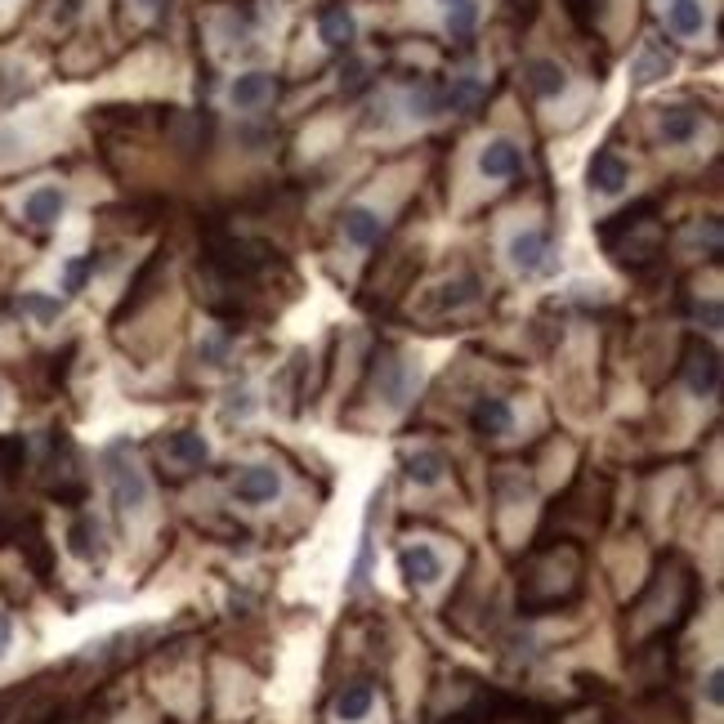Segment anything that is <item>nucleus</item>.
<instances>
[{
	"instance_id": "35",
	"label": "nucleus",
	"mask_w": 724,
	"mask_h": 724,
	"mask_svg": "<svg viewBox=\"0 0 724 724\" xmlns=\"http://www.w3.org/2000/svg\"><path fill=\"white\" fill-rule=\"evenodd\" d=\"M251 412H255L251 394H233V403H228V416H251Z\"/></svg>"
},
{
	"instance_id": "31",
	"label": "nucleus",
	"mask_w": 724,
	"mask_h": 724,
	"mask_svg": "<svg viewBox=\"0 0 724 724\" xmlns=\"http://www.w3.org/2000/svg\"><path fill=\"white\" fill-rule=\"evenodd\" d=\"M94 269H99V264H94V260H72L68 269H63V291H68V295H76V291L85 287V278H90Z\"/></svg>"
},
{
	"instance_id": "8",
	"label": "nucleus",
	"mask_w": 724,
	"mask_h": 724,
	"mask_svg": "<svg viewBox=\"0 0 724 724\" xmlns=\"http://www.w3.org/2000/svg\"><path fill=\"white\" fill-rule=\"evenodd\" d=\"M68 550L85 564H103L108 559V537H103V523L94 514H81V519L68 528Z\"/></svg>"
},
{
	"instance_id": "28",
	"label": "nucleus",
	"mask_w": 724,
	"mask_h": 724,
	"mask_svg": "<svg viewBox=\"0 0 724 724\" xmlns=\"http://www.w3.org/2000/svg\"><path fill=\"white\" fill-rule=\"evenodd\" d=\"M474 23H479V0H452V5H447V27H452V36H470Z\"/></svg>"
},
{
	"instance_id": "13",
	"label": "nucleus",
	"mask_w": 724,
	"mask_h": 724,
	"mask_svg": "<svg viewBox=\"0 0 724 724\" xmlns=\"http://www.w3.org/2000/svg\"><path fill=\"white\" fill-rule=\"evenodd\" d=\"M14 537H18V550L27 555V564H32V573L41 577V581H50V577H54V559H50V541H45L41 523H36V519L18 523Z\"/></svg>"
},
{
	"instance_id": "32",
	"label": "nucleus",
	"mask_w": 724,
	"mask_h": 724,
	"mask_svg": "<svg viewBox=\"0 0 724 724\" xmlns=\"http://www.w3.org/2000/svg\"><path fill=\"white\" fill-rule=\"evenodd\" d=\"M568 14H573V23L581 27V32H590L595 18H599V0H568Z\"/></svg>"
},
{
	"instance_id": "39",
	"label": "nucleus",
	"mask_w": 724,
	"mask_h": 724,
	"mask_svg": "<svg viewBox=\"0 0 724 724\" xmlns=\"http://www.w3.org/2000/svg\"><path fill=\"white\" fill-rule=\"evenodd\" d=\"M443 5H452V0H443Z\"/></svg>"
},
{
	"instance_id": "15",
	"label": "nucleus",
	"mask_w": 724,
	"mask_h": 724,
	"mask_svg": "<svg viewBox=\"0 0 724 724\" xmlns=\"http://www.w3.org/2000/svg\"><path fill=\"white\" fill-rule=\"evenodd\" d=\"M63 206H68L63 188L59 184H45V188H36V193L23 202V215H27V224L50 228V224H59V219H63Z\"/></svg>"
},
{
	"instance_id": "4",
	"label": "nucleus",
	"mask_w": 724,
	"mask_h": 724,
	"mask_svg": "<svg viewBox=\"0 0 724 724\" xmlns=\"http://www.w3.org/2000/svg\"><path fill=\"white\" fill-rule=\"evenodd\" d=\"M510 264L523 273V278H537V273L555 269V246H550V233L541 228H523V233L510 237Z\"/></svg>"
},
{
	"instance_id": "18",
	"label": "nucleus",
	"mask_w": 724,
	"mask_h": 724,
	"mask_svg": "<svg viewBox=\"0 0 724 724\" xmlns=\"http://www.w3.org/2000/svg\"><path fill=\"white\" fill-rule=\"evenodd\" d=\"M354 32H358V23L345 5H331L327 14L318 18V36L331 45V50H349V45H354Z\"/></svg>"
},
{
	"instance_id": "9",
	"label": "nucleus",
	"mask_w": 724,
	"mask_h": 724,
	"mask_svg": "<svg viewBox=\"0 0 724 724\" xmlns=\"http://www.w3.org/2000/svg\"><path fill=\"white\" fill-rule=\"evenodd\" d=\"M278 488L282 483L269 465H246V470L233 479V497L242 501V506H264V501L278 497Z\"/></svg>"
},
{
	"instance_id": "34",
	"label": "nucleus",
	"mask_w": 724,
	"mask_h": 724,
	"mask_svg": "<svg viewBox=\"0 0 724 724\" xmlns=\"http://www.w3.org/2000/svg\"><path fill=\"white\" fill-rule=\"evenodd\" d=\"M81 5H85V0H59V9H54V18H59V23H72V18L81 14Z\"/></svg>"
},
{
	"instance_id": "22",
	"label": "nucleus",
	"mask_w": 724,
	"mask_h": 724,
	"mask_svg": "<svg viewBox=\"0 0 724 724\" xmlns=\"http://www.w3.org/2000/svg\"><path fill=\"white\" fill-rule=\"evenodd\" d=\"M443 470H447V456L434 452V447H425V452L407 456V479L421 483V488H434V483L443 479Z\"/></svg>"
},
{
	"instance_id": "27",
	"label": "nucleus",
	"mask_w": 724,
	"mask_h": 724,
	"mask_svg": "<svg viewBox=\"0 0 724 724\" xmlns=\"http://www.w3.org/2000/svg\"><path fill=\"white\" fill-rule=\"evenodd\" d=\"M479 99H483V85L474 81V76H461V81H452V90L443 94V108H452V112H470Z\"/></svg>"
},
{
	"instance_id": "25",
	"label": "nucleus",
	"mask_w": 724,
	"mask_h": 724,
	"mask_svg": "<svg viewBox=\"0 0 724 724\" xmlns=\"http://www.w3.org/2000/svg\"><path fill=\"white\" fill-rule=\"evenodd\" d=\"M27 461V438L23 434H0V483H14Z\"/></svg>"
},
{
	"instance_id": "36",
	"label": "nucleus",
	"mask_w": 724,
	"mask_h": 724,
	"mask_svg": "<svg viewBox=\"0 0 724 724\" xmlns=\"http://www.w3.org/2000/svg\"><path fill=\"white\" fill-rule=\"evenodd\" d=\"M720 684H724V675H720V671H711V675H707V698L716 702V707L724 702V689H720Z\"/></svg>"
},
{
	"instance_id": "10",
	"label": "nucleus",
	"mask_w": 724,
	"mask_h": 724,
	"mask_svg": "<svg viewBox=\"0 0 724 724\" xmlns=\"http://www.w3.org/2000/svg\"><path fill=\"white\" fill-rule=\"evenodd\" d=\"M273 94H278L273 72H242L233 85H228V99H233V108H242V112H255V108H264V103H273Z\"/></svg>"
},
{
	"instance_id": "23",
	"label": "nucleus",
	"mask_w": 724,
	"mask_h": 724,
	"mask_svg": "<svg viewBox=\"0 0 724 724\" xmlns=\"http://www.w3.org/2000/svg\"><path fill=\"white\" fill-rule=\"evenodd\" d=\"M666 23H671L675 36H698L707 27V9H702V0H675Z\"/></svg>"
},
{
	"instance_id": "26",
	"label": "nucleus",
	"mask_w": 724,
	"mask_h": 724,
	"mask_svg": "<svg viewBox=\"0 0 724 724\" xmlns=\"http://www.w3.org/2000/svg\"><path fill=\"white\" fill-rule=\"evenodd\" d=\"M479 300V278H456V282H443L438 287V309H465V304Z\"/></svg>"
},
{
	"instance_id": "29",
	"label": "nucleus",
	"mask_w": 724,
	"mask_h": 724,
	"mask_svg": "<svg viewBox=\"0 0 724 724\" xmlns=\"http://www.w3.org/2000/svg\"><path fill=\"white\" fill-rule=\"evenodd\" d=\"M18 309L32 313L36 322H54V318L63 313V300H54V295H36V291H32V295H23V300H18Z\"/></svg>"
},
{
	"instance_id": "2",
	"label": "nucleus",
	"mask_w": 724,
	"mask_h": 724,
	"mask_svg": "<svg viewBox=\"0 0 724 724\" xmlns=\"http://www.w3.org/2000/svg\"><path fill=\"white\" fill-rule=\"evenodd\" d=\"M103 465H108V488H112V501H117L121 514H139L148 506V479L144 470L135 465V456H130V443L121 438V443H112L108 452H103Z\"/></svg>"
},
{
	"instance_id": "1",
	"label": "nucleus",
	"mask_w": 724,
	"mask_h": 724,
	"mask_svg": "<svg viewBox=\"0 0 724 724\" xmlns=\"http://www.w3.org/2000/svg\"><path fill=\"white\" fill-rule=\"evenodd\" d=\"M577 590H581V555L573 546L546 550V555H532L528 573L519 577V604L528 617H541L550 608L568 604Z\"/></svg>"
},
{
	"instance_id": "24",
	"label": "nucleus",
	"mask_w": 724,
	"mask_h": 724,
	"mask_svg": "<svg viewBox=\"0 0 724 724\" xmlns=\"http://www.w3.org/2000/svg\"><path fill=\"white\" fill-rule=\"evenodd\" d=\"M698 112L693 108H666L662 112V139L666 144H689L693 135H698Z\"/></svg>"
},
{
	"instance_id": "16",
	"label": "nucleus",
	"mask_w": 724,
	"mask_h": 724,
	"mask_svg": "<svg viewBox=\"0 0 724 724\" xmlns=\"http://www.w3.org/2000/svg\"><path fill=\"white\" fill-rule=\"evenodd\" d=\"M340 219H345V237L354 246H380V237H385V219L371 206H349Z\"/></svg>"
},
{
	"instance_id": "19",
	"label": "nucleus",
	"mask_w": 724,
	"mask_h": 724,
	"mask_svg": "<svg viewBox=\"0 0 724 724\" xmlns=\"http://www.w3.org/2000/svg\"><path fill=\"white\" fill-rule=\"evenodd\" d=\"M528 85H532V94H541V99H559V94L568 90V76L555 59H532L528 63Z\"/></svg>"
},
{
	"instance_id": "11",
	"label": "nucleus",
	"mask_w": 724,
	"mask_h": 724,
	"mask_svg": "<svg viewBox=\"0 0 724 724\" xmlns=\"http://www.w3.org/2000/svg\"><path fill=\"white\" fill-rule=\"evenodd\" d=\"M161 456L175 461L179 470H202L206 456H211V443L193 430H175V434H166V443H161Z\"/></svg>"
},
{
	"instance_id": "21",
	"label": "nucleus",
	"mask_w": 724,
	"mask_h": 724,
	"mask_svg": "<svg viewBox=\"0 0 724 724\" xmlns=\"http://www.w3.org/2000/svg\"><path fill=\"white\" fill-rule=\"evenodd\" d=\"M671 68H675V59L662 50V45H644V54L635 59L631 76H635V85H657L662 76H671Z\"/></svg>"
},
{
	"instance_id": "37",
	"label": "nucleus",
	"mask_w": 724,
	"mask_h": 724,
	"mask_svg": "<svg viewBox=\"0 0 724 724\" xmlns=\"http://www.w3.org/2000/svg\"><path fill=\"white\" fill-rule=\"evenodd\" d=\"M362 81H367V68H362V63H349V72H345V85H349V90H358Z\"/></svg>"
},
{
	"instance_id": "12",
	"label": "nucleus",
	"mask_w": 724,
	"mask_h": 724,
	"mask_svg": "<svg viewBox=\"0 0 724 724\" xmlns=\"http://www.w3.org/2000/svg\"><path fill=\"white\" fill-rule=\"evenodd\" d=\"M398 573H403L407 586H434V581L443 577V559H438V550H430V546H407L403 555H398Z\"/></svg>"
},
{
	"instance_id": "6",
	"label": "nucleus",
	"mask_w": 724,
	"mask_h": 724,
	"mask_svg": "<svg viewBox=\"0 0 724 724\" xmlns=\"http://www.w3.org/2000/svg\"><path fill=\"white\" fill-rule=\"evenodd\" d=\"M684 362H689V389L693 394H702V398H711L720 389V354L711 345H702L698 336L684 345Z\"/></svg>"
},
{
	"instance_id": "3",
	"label": "nucleus",
	"mask_w": 724,
	"mask_h": 724,
	"mask_svg": "<svg viewBox=\"0 0 724 724\" xmlns=\"http://www.w3.org/2000/svg\"><path fill=\"white\" fill-rule=\"evenodd\" d=\"M45 470H50V479H45V492H50L54 501H63V506H81L85 479H81V470H76L72 438L63 434V430L50 434V461H45Z\"/></svg>"
},
{
	"instance_id": "20",
	"label": "nucleus",
	"mask_w": 724,
	"mask_h": 724,
	"mask_svg": "<svg viewBox=\"0 0 724 724\" xmlns=\"http://www.w3.org/2000/svg\"><path fill=\"white\" fill-rule=\"evenodd\" d=\"M371 702H376L371 684H345V689L336 693V716L345 720V724H358V720H367Z\"/></svg>"
},
{
	"instance_id": "17",
	"label": "nucleus",
	"mask_w": 724,
	"mask_h": 724,
	"mask_svg": "<svg viewBox=\"0 0 724 724\" xmlns=\"http://www.w3.org/2000/svg\"><path fill=\"white\" fill-rule=\"evenodd\" d=\"M470 421H474V430H479L483 438H497V434H506L514 425V412H510L506 398H479V403H474V412H470Z\"/></svg>"
},
{
	"instance_id": "7",
	"label": "nucleus",
	"mask_w": 724,
	"mask_h": 724,
	"mask_svg": "<svg viewBox=\"0 0 724 724\" xmlns=\"http://www.w3.org/2000/svg\"><path fill=\"white\" fill-rule=\"evenodd\" d=\"M626 179H631V166H626L617 152H595L590 157V166H586V184H590V193H599V197H617L626 188Z\"/></svg>"
},
{
	"instance_id": "14",
	"label": "nucleus",
	"mask_w": 724,
	"mask_h": 724,
	"mask_svg": "<svg viewBox=\"0 0 724 724\" xmlns=\"http://www.w3.org/2000/svg\"><path fill=\"white\" fill-rule=\"evenodd\" d=\"M479 170H483L488 179H514V175L523 170L519 144H510V139H492V144L479 152Z\"/></svg>"
},
{
	"instance_id": "33",
	"label": "nucleus",
	"mask_w": 724,
	"mask_h": 724,
	"mask_svg": "<svg viewBox=\"0 0 724 724\" xmlns=\"http://www.w3.org/2000/svg\"><path fill=\"white\" fill-rule=\"evenodd\" d=\"M9 644H14V622H9V613L0 608V657L9 653Z\"/></svg>"
},
{
	"instance_id": "30",
	"label": "nucleus",
	"mask_w": 724,
	"mask_h": 724,
	"mask_svg": "<svg viewBox=\"0 0 724 724\" xmlns=\"http://www.w3.org/2000/svg\"><path fill=\"white\" fill-rule=\"evenodd\" d=\"M407 103H412V117H438V112H443V94H438L434 85H416V90L407 94Z\"/></svg>"
},
{
	"instance_id": "38",
	"label": "nucleus",
	"mask_w": 724,
	"mask_h": 724,
	"mask_svg": "<svg viewBox=\"0 0 724 724\" xmlns=\"http://www.w3.org/2000/svg\"><path fill=\"white\" fill-rule=\"evenodd\" d=\"M135 5H139V9H148L152 18H161V14L170 9V0H135Z\"/></svg>"
},
{
	"instance_id": "5",
	"label": "nucleus",
	"mask_w": 724,
	"mask_h": 724,
	"mask_svg": "<svg viewBox=\"0 0 724 724\" xmlns=\"http://www.w3.org/2000/svg\"><path fill=\"white\" fill-rule=\"evenodd\" d=\"M416 380H421V367H416L412 358L385 354V358L376 362V389H380V398H385L389 407H403L407 398H412Z\"/></svg>"
}]
</instances>
